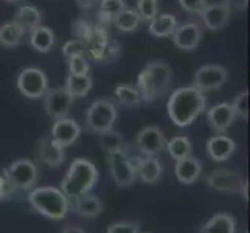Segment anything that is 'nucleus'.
<instances>
[{
    "label": "nucleus",
    "instance_id": "1",
    "mask_svg": "<svg viewBox=\"0 0 250 233\" xmlns=\"http://www.w3.org/2000/svg\"><path fill=\"white\" fill-rule=\"evenodd\" d=\"M207 107V98L204 92L194 85L176 89L168 100V115L171 122L179 127H187L199 117Z\"/></svg>",
    "mask_w": 250,
    "mask_h": 233
},
{
    "label": "nucleus",
    "instance_id": "2",
    "mask_svg": "<svg viewBox=\"0 0 250 233\" xmlns=\"http://www.w3.org/2000/svg\"><path fill=\"white\" fill-rule=\"evenodd\" d=\"M172 83V70L167 63L152 61L139 75L135 87L139 89L142 101L154 103L163 97Z\"/></svg>",
    "mask_w": 250,
    "mask_h": 233
},
{
    "label": "nucleus",
    "instance_id": "3",
    "mask_svg": "<svg viewBox=\"0 0 250 233\" xmlns=\"http://www.w3.org/2000/svg\"><path fill=\"white\" fill-rule=\"evenodd\" d=\"M98 182V169L87 159H75L67 176L61 184V191L67 197H80L87 194Z\"/></svg>",
    "mask_w": 250,
    "mask_h": 233
},
{
    "label": "nucleus",
    "instance_id": "4",
    "mask_svg": "<svg viewBox=\"0 0 250 233\" xmlns=\"http://www.w3.org/2000/svg\"><path fill=\"white\" fill-rule=\"evenodd\" d=\"M28 201L34 210L50 219H62L68 212V197L55 187L33 190Z\"/></svg>",
    "mask_w": 250,
    "mask_h": 233
},
{
    "label": "nucleus",
    "instance_id": "5",
    "mask_svg": "<svg viewBox=\"0 0 250 233\" xmlns=\"http://www.w3.org/2000/svg\"><path fill=\"white\" fill-rule=\"evenodd\" d=\"M117 120V107L110 100H97L85 112V125L95 134L112 129Z\"/></svg>",
    "mask_w": 250,
    "mask_h": 233
},
{
    "label": "nucleus",
    "instance_id": "6",
    "mask_svg": "<svg viewBox=\"0 0 250 233\" xmlns=\"http://www.w3.org/2000/svg\"><path fill=\"white\" fill-rule=\"evenodd\" d=\"M5 184L6 188L11 187L17 190H28L38 180V167L28 159H19L6 168Z\"/></svg>",
    "mask_w": 250,
    "mask_h": 233
},
{
    "label": "nucleus",
    "instance_id": "7",
    "mask_svg": "<svg viewBox=\"0 0 250 233\" xmlns=\"http://www.w3.org/2000/svg\"><path fill=\"white\" fill-rule=\"evenodd\" d=\"M17 89L28 100L42 98L48 90L47 75L38 67L23 68L19 78H17Z\"/></svg>",
    "mask_w": 250,
    "mask_h": 233
},
{
    "label": "nucleus",
    "instance_id": "8",
    "mask_svg": "<svg viewBox=\"0 0 250 233\" xmlns=\"http://www.w3.org/2000/svg\"><path fill=\"white\" fill-rule=\"evenodd\" d=\"M107 160H109L110 176L118 187L127 188L135 182L137 174L132 169L131 163H129V155L126 154L125 149L109 152Z\"/></svg>",
    "mask_w": 250,
    "mask_h": 233
},
{
    "label": "nucleus",
    "instance_id": "9",
    "mask_svg": "<svg viewBox=\"0 0 250 233\" xmlns=\"http://www.w3.org/2000/svg\"><path fill=\"white\" fill-rule=\"evenodd\" d=\"M73 105V97L65 87L48 89L44 95V109L51 118H64Z\"/></svg>",
    "mask_w": 250,
    "mask_h": 233
},
{
    "label": "nucleus",
    "instance_id": "10",
    "mask_svg": "<svg viewBox=\"0 0 250 233\" xmlns=\"http://www.w3.org/2000/svg\"><path fill=\"white\" fill-rule=\"evenodd\" d=\"M229 78L227 70L222 65H204L194 75V87L201 92L207 90H216L222 84H226Z\"/></svg>",
    "mask_w": 250,
    "mask_h": 233
},
{
    "label": "nucleus",
    "instance_id": "11",
    "mask_svg": "<svg viewBox=\"0 0 250 233\" xmlns=\"http://www.w3.org/2000/svg\"><path fill=\"white\" fill-rule=\"evenodd\" d=\"M135 145L145 155H156L160 151H163L167 145L165 135L156 126L143 127L142 131L135 137Z\"/></svg>",
    "mask_w": 250,
    "mask_h": 233
},
{
    "label": "nucleus",
    "instance_id": "12",
    "mask_svg": "<svg viewBox=\"0 0 250 233\" xmlns=\"http://www.w3.org/2000/svg\"><path fill=\"white\" fill-rule=\"evenodd\" d=\"M202 39V30L196 22H187L177 25L176 31L172 33V42L174 45L184 51L194 50Z\"/></svg>",
    "mask_w": 250,
    "mask_h": 233
},
{
    "label": "nucleus",
    "instance_id": "13",
    "mask_svg": "<svg viewBox=\"0 0 250 233\" xmlns=\"http://www.w3.org/2000/svg\"><path fill=\"white\" fill-rule=\"evenodd\" d=\"M207 184L213 190L218 191H229V193H238L243 188L244 180L235 171L230 169H214L207 177Z\"/></svg>",
    "mask_w": 250,
    "mask_h": 233
},
{
    "label": "nucleus",
    "instance_id": "14",
    "mask_svg": "<svg viewBox=\"0 0 250 233\" xmlns=\"http://www.w3.org/2000/svg\"><path fill=\"white\" fill-rule=\"evenodd\" d=\"M81 135V127L80 125L72 118H58L53 127H51V139L56 142L59 146L67 148V146L73 145L78 137Z\"/></svg>",
    "mask_w": 250,
    "mask_h": 233
},
{
    "label": "nucleus",
    "instance_id": "15",
    "mask_svg": "<svg viewBox=\"0 0 250 233\" xmlns=\"http://www.w3.org/2000/svg\"><path fill=\"white\" fill-rule=\"evenodd\" d=\"M230 14H231V10L229 8V5L224 2V3L207 5L199 16L202 17V22L207 28L216 31L226 27L230 19Z\"/></svg>",
    "mask_w": 250,
    "mask_h": 233
},
{
    "label": "nucleus",
    "instance_id": "16",
    "mask_svg": "<svg viewBox=\"0 0 250 233\" xmlns=\"http://www.w3.org/2000/svg\"><path fill=\"white\" fill-rule=\"evenodd\" d=\"M235 118H236V114L229 103H219V105L210 107V110L207 112V120H208L213 131H216V132L227 131V129L233 125Z\"/></svg>",
    "mask_w": 250,
    "mask_h": 233
},
{
    "label": "nucleus",
    "instance_id": "17",
    "mask_svg": "<svg viewBox=\"0 0 250 233\" xmlns=\"http://www.w3.org/2000/svg\"><path fill=\"white\" fill-rule=\"evenodd\" d=\"M235 151H236V143L224 134L214 135L207 142V154L214 162L229 160L235 154Z\"/></svg>",
    "mask_w": 250,
    "mask_h": 233
},
{
    "label": "nucleus",
    "instance_id": "18",
    "mask_svg": "<svg viewBox=\"0 0 250 233\" xmlns=\"http://www.w3.org/2000/svg\"><path fill=\"white\" fill-rule=\"evenodd\" d=\"M38 154L39 159L48 167H61L64 160H65V152L62 146H59L53 139H48V137H42L38 143Z\"/></svg>",
    "mask_w": 250,
    "mask_h": 233
},
{
    "label": "nucleus",
    "instance_id": "19",
    "mask_svg": "<svg viewBox=\"0 0 250 233\" xmlns=\"http://www.w3.org/2000/svg\"><path fill=\"white\" fill-rule=\"evenodd\" d=\"M201 172H202L201 162L196 157H193V155L176 162V177L179 179V182H182L185 185L194 184L201 177Z\"/></svg>",
    "mask_w": 250,
    "mask_h": 233
},
{
    "label": "nucleus",
    "instance_id": "20",
    "mask_svg": "<svg viewBox=\"0 0 250 233\" xmlns=\"http://www.w3.org/2000/svg\"><path fill=\"white\" fill-rule=\"evenodd\" d=\"M14 22L19 23L25 31L31 33L33 30H36L38 27L42 25V13L38 10L36 6L23 5L16 11Z\"/></svg>",
    "mask_w": 250,
    "mask_h": 233
},
{
    "label": "nucleus",
    "instance_id": "21",
    "mask_svg": "<svg viewBox=\"0 0 250 233\" xmlns=\"http://www.w3.org/2000/svg\"><path fill=\"white\" fill-rule=\"evenodd\" d=\"M55 42H56V36L53 30L44 27V25H41V27L30 33V45L36 51H39V53L50 51L55 47Z\"/></svg>",
    "mask_w": 250,
    "mask_h": 233
},
{
    "label": "nucleus",
    "instance_id": "22",
    "mask_svg": "<svg viewBox=\"0 0 250 233\" xmlns=\"http://www.w3.org/2000/svg\"><path fill=\"white\" fill-rule=\"evenodd\" d=\"M177 19L172 14H157L149 21V33L156 38H169L177 28Z\"/></svg>",
    "mask_w": 250,
    "mask_h": 233
},
{
    "label": "nucleus",
    "instance_id": "23",
    "mask_svg": "<svg viewBox=\"0 0 250 233\" xmlns=\"http://www.w3.org/2000/svg\"><path fill=\"white\" fill-rule=\"evenodd\" d=\"M236 222L227 213H218L204 224L201 233H235Z\"/></svg>",
    "mask_w": 250,
    "mask_h": 233
},
{
    "label": "nucleus",
    "instance_id": "24",
    "mask_svg": "<svg viewBox=\"0 0 250 233\" xmlns=\"http://www.w3.org/2000/svg\"><path fill=\"white\" fill-rule=\"evenodd\" d=\"M75 210L80 216L84 218H95L103 212V202L98 196L93 194H83L75 199Z\"/></svg>",
    "mask_w": 250,
    "mask_h": 233
},
{
    "label": "nucleus",
    "instance_id": "25",
    "mask_svg": "<svg viewBox=\"0 0 250 233\" xmlns=\"http://www.w3.org/2000/svg\"><path fill=\"white\" fill-rule=\"evenodd\" d=\"M25 31L19 23H16L14 21L5 22L3 25H0V44L6 48L17 47L22 42Z\"/></svg>",
    "mask_w": 250,
    "mask_h": 233
},
{
    "label": "nucleus",
    "instance_id": "26",
    "mask_svg": "<svg viewBox=\"0 0 250 233\" xmlns=\"http://www.w3.org/2000/svg\"><path fill=\"white\" fill-rule=\"evenodd\" d=\"M162 171H163L162 163L154 157V155H146L142 160L139 171H137V176H139L145 184H156L159 182Z\"/></svg>",
    "mask_w": 250,
    "mask_h": 233
},
{
    "label": "nucleus",
    "instance_id": "27",
    "mask_svg": "<svg viewBox=\"0 0 250 233\" xmlns=\"http://www.w3.org/2000/svg\"><path fill=\"white\" fill-rule=\"evenodd\" d=\"M93 85L92 78L87 75H68L67 76V81L64 87L67 89V92L72 95L73 98H81L85 97Z\"/></svg>",
    "mask_w": 250,
    "mask_h": 233
},
{
    "label": "nucleus",
    "instance_id": "28",
    "mask_svg": "<svg viewBox=\"0 0 250 233\" xmlns=\"http://www.w3.org/2000/svg\"><path fill=\"white\" fill-rule=\"evenodd\" d=\"M114 25L120 30V31H125V33H131V31H135L139 28V25L142 22L139 13L134 8H125L122 13H118L115 17H114Z\"/></svg>",
    "mask_w": 250,
    "mask_h": 233
},
{
    "label": "nucleus",
    "instance_id": "29",
    "mask_svg": "<svg viewBox=\"0 0 250 233\" xmlns=\"http://www.w3.org/2000/svg\"><path fill=\"white\" fill-rule=\"evenodd\" d=\"M165 146H167L169 155L176 162L177 160H182L185 157H189V155H191V152H193V145H191V142H189L188 137H185V135L172 137V139Z\"/></svg>",
    "mask_w": 250,
    "mask_h": 233
},
{
    "label": "nucleus",
    "instance_id": "30",
    "mask_svg": "<svg viewBox=\"0 0 250 233\" xmlns=\"http://www.w3.org/2000/svg\"><path fill=\"white\" fill-rule=\"evenodd\" d=\"M115 97L122 105L127 107H139L142 105L139 89L132 84H118L115 87Z\"/></svg>",
    "mask_w": 250,
    "mask_h": 233
},
{
    "label": "nucleus",
    "instance_id": "31",
    "mask_svg": "<svg viewBox=\"0 0 250 233\" xmlns=\"http://www.w3.org/2000/svg\"><path fill=\"white\" fill-rule=\"evenodd\" d=\"M126 8L125 0H100V11L98 17L100 22L103 23H109L114 21V17L122 13Z\"/></svg>",
    "mask_w": 250,
    "mask_h": 233
},
{
    "label": "nucleus",
    "instance_id": "32",
    "mask_svg": "<svg viewBox=\"0 0 250 233\" xmlns=\"http://www.w3.org/2000/svg\"><path fill=\"white\" fill-rule=\"evenodd\" d=\"M98 140H100L101 148L107 151V154L123 149V146H125V140L122 134L114 131V129H107V131L98 134Z\"/></svg>",
    "mask_w": 250,
    "mask_h": 233
},
{
    "label": "nucleus",
    "instance_id": "33",
    "mask_svg": "<svg viewBox=\"0 0 250 233\" xmlns=\"http://www.w3.org/2000/svg\"><path fill=\"white\" fill-rule=\"evenodd\" d=\"M159 0H139L137 2V13L145 22L152 21L159 14Z\"/></svg>",
    "mask_w": 250,
    "mask_h": 233
},
{
    "label": "nucleus",
    "instance_id": "34",
    "mask_svg": "<svg viewBox=\"0 0 250 233\" xmlns=\"http://www.w3.org/2000/svg\"><path fill=\"white\" fill-rule=\"evenodd\" d=\"M90 70V64L84 55H76L68 58V72L72 75H87Z\"/></svg>",
    "mask_w": 250,
    "mask_h": 233
},
{
    "label": "nucleus",
    "instance_id": "35",
    "mask_svg": "<svg viewBox=\"0 0 250 233\" xmlns=\"http://www.w3.org/2000/svg\"><path fill=\"white\" fill-rule=\"evenodd\" d=\"M231 107H233L236 115L243 117V118H249V92L244 90L239 95H236V98L233 101V105H231Z\"/></svg>",
    "mask_w": 250,
    "mask_h": 233
},
{
    "label": "nucleus",
    "instance_id": "36",
    "mask_svg": "<svg viewBox=\"0 0 250 233\" xmlns=\"http://www.w3.org/2000/svg\"><path fill=\"white\" fill-rule=\"evenodd\" d=\"M107 233H140V226L137 222H115L107 227Z\"/></svg>",
    "mask_w": 250,
    "mask_h": 233
},
{
    "label": "nucleus",
    "instance_id": "37",
    "mask_svg": "<svg viewBox=\"0 0 250 233\" xmlns=\"http://www.w3.org/2000/svg\"><path fill=\"white\" fill-rule=\"evenodd\" d=\"M179 5L187 13L201 14L204 8L208 5V2L207 0H179Z\"/></svg>",
    "mask_w": 250,
    "mask_h": 233
},
{
    "label": "nucleus",
    "instance_id": "38",
    "mask_svg": "<svg viewBox=\"0 0 250 233\" xmlns=\"http://www.w3.org/2000/svg\"><path fill=\"white\" fill-rule=\"evenodd\" d=\"M84 50H85L84 42L75 39V41H68L67 44L62 47V53L68 59V58L76 56V55H84Z\"/></svg>",
    "mask_w": 250,
    "mask_h": 233
},
{
    "label": "nucleus",
    "instance_id": "39",
    "mask_svg": "<svg viewBox=\"0 0 250 233\" xmlns=\"http://www.w3.org/2000/svg\"><path fill=\"white\" fill-rule=\"evenodd\" d=\"M226 3L229 5L230 10H238V11H243L247 8L249 5V0H226Z\"/></svg>",
    "mask_w": 250,
    "mask_h": 233
},
{
    "label": "nucleus",
    "instance_id": "40",
    "mask_svg": "<svg viewBox=\"0 0 250 233\" xmlns=\"http://www.w3.org/2000/svg\"><path fill=\"white\" fill-rule=\"evenodd\" d=\"M142 160H143V157H140V155H135V157H129V163H131V167L135 171V174H137V171H139V168L142 165Z\"/></svg>",
    "mask_w": 250,
    "mask_h": 233
},
{
    "label": "nucleus",
    "instance_id": "41",
    "mask_svg": "<svg viewBox=\"0 0 250 233\" xmlns=\"http://www.w3.org/2000/svg\"><path fill=\"white\" fill-rule=\"evenodd\" d=\"M100 0H76V3H78L83 10H89V8H92L95 3H98Z\"/></svg>",
    "mask_w": 250,
    "mask_h": 233
},
{
    "label": "nucleus",
    "instance_id": "42",
    "mask_svg": "<svg viewBox=\"0 0 250 233\" xmlns=\"http://www.w3.org/2000/svg\"><path fill=\"white\" fill-rule=\"evenodd\" d=\"M6 194H8V188L5 184V179L0 176V199H5Z\"/></svg>",
    "mask_w": 250,
    "mask_h": 233
},
{
    "label": "nucleus",
    "instance_id": "43",
    "mask_svg": "<svg viewBox=\"0 0 250 233\" xmlns=\"http://www.w3.org/2000/svg\"><path fill=\"white\" fill-rule=\"evenodd\" d=\"M61 233H87V232L80 229V227H65L61 230Z\"/></svg>",
    "mask_w": 250,
    "mask_h": 233
},
{
    "label": "nucleus",
    "instance_id": "44",
    "mask_svg": "<svg viewBox=\"0 0 250 233\" xmlns=\"http://www.w3.org/2000/svg\"><path fill=\"white\" fill-rule=\"evenodd\" d=\"M241 193H243L244 199L249 201V182H244V184H243V188H241Z\"/></svg>",
    "mask_w": 250,
    "mask_h": 233
},
{
    "label": "nucleus",
    "instance_id": "45",
    "mask_svg": "<svg viewBox=\"0 0 250 233\" xmlns=\"http://www.w3.org/2000/svg\"><path fill=\"white\" fill-rule=\"evenodd\" d=\"M5 2H10V3H13V2H19V0H5Z\"/></svg>",
    "mask_w": 250,
    "mask_h": 233
},
{
    "label": "nucleus",
    "instance_id": "46",
    "mask_svg": "<svg viewBox=\"0 0 250 233\" xmlns=\"http://www.w3.org/2000/svg\"><path fill=\"white\" fill-rule=\"evenodd\" d=\"M246 233H249V232H246Z\"/></svg>",
    "mask_w": 250,
    "mask_h": 233
}]
</instances>
